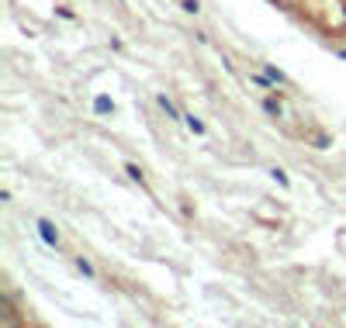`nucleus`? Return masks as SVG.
<instances>
[{
  "mask_svg": "<svg viewBox=\"0 0 346 328\" xmlns=\"http://www.w3.org/2000/svg\"><path fill=\"white\" fill-rule=\"evenodd\" d=\"M38 235L49 242V246H59V235H56V228H52V221H38Z\"/></svg>",
  "mask_w": 346,
  "mask_h": 328,
  "instance_id": "nucleus-1",
  "label": "nucleus"
},
{
  "mask_svg": "<svg viewBox=\"0 0 346 328\" xmlns=\"http://www.w3.org/2000/svg\"><path fill=\"white\" fill-rule=\"evenodd\" d=\"M94 107H97V114H108V111H111L115 104H111L108 97H97V100H94Z\"/></svg>",
  "mask_w": 346,
  "mask_h": 328,
  "instance_id": "nucleus-2",
  "label": "nucleus"
},
{
  "mask_svg": "<svg viewBox=\"0 0 346 328\" xmlns=\"http://www.w3.org/2000/svg\"><path fill=\"white\" fill-rule=\"evenodd\" d=\"M184 121H187V128L194 131V135H201V131H205V125H201V121H198V118H194V114H187V118H184Z\"/></svg>",
  "mask_w": 346,
  "mask_h": 328,
  "instance_id": "nucleus-3",
  "label": "nucleus"
},
{
  "mask_svg": "<svg viewBox=\"0 0 346 328\" xmlns=\"http://www.w3.org/2000/svg\"><path fill=\"white\" fill-rule=\"evenodd\" d=\"M159 104H163V111H166V114H170V118H180V114H177V107H173V104H170V100H166V97H159Z\"/></svg>",
  "mask_w": 346,
  "mask_h": 328,
  "instance_id": "nucleus-4",
  "label": "nucleus"
},
{
  "mask_svg": "<svg viewBox=\"0 0 346 328\" xmlns=\"http://www.w3.org/2000/svg\"><path fill=\"white\" fill-rule=\"evenodd\" d=\"M76 266H80V273H83V276H94V266H90L87 259H76Z\"/></svg>",
  "mask_w": 346,
  "mask_h": 328,
  "instance_id": "nucleus-5",
  "label": "nucleus"
},
{
  "mask_svg": "<svg viewBox=\"0 0 346 328\" xmlns=\"http://www.w3.org/2000/svg\"><path fill=\"white\" fill-rule=\"evenodd\" d=\"M270 176H274V180H277V183H280V187H287V176H284V169H274Z\"/></svg>",
  "mask_w": 346,
  "mask_h": 328,
  "instance_id": "nucleus-6",
  "label": "nucleus"
}]
</instances>
